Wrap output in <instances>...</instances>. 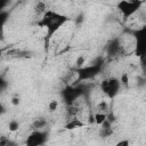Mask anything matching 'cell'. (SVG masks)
<instances>
[{
    "label": "cell",
    "instance_id": "26",
    "mask_svg": "<svg viewBox=\"0 0 146 146\" xmlns=\"http://www.w3.org/2000/svg\"><path fill=\"white\" fill-rule=\"evenodd\" d=\"M3 34H2V31H0V40H3Z\"/></svg>",
    "mask_w": 146,
    "mask_h": 146
},
{
    "label": "cell",
    "instance_id": "5",
    "mask_svg": "<svg viewBox=\"0 0 146 146\" xmlns=\"http://www.w3.org/2000/svg\"><path fill=\"white\" fill-rule=\"evenodd\" d=\"M100 88H102V90L104 91V94L107 97L114 98L119 94V91H120L121 81L119 79H116V78H110V79L104 80L100 83Z\"/></svg>",
    "mask_w": 146,
    "mask_h": 146
},
{
    "label": "cell",
    "instance_id": "2",
    "mask_svg": "<svg viewBox=\"0 0 146 146\" xmlns=\"http://www.w3.org/2000/svg\"><path fill=\"white\" fill-rule=\"evenodd\" d=\"M143 2V0H120L116 5V8L124 18H129L140 9Z\"/></svg>",
    "mask_w": 146,
    "mask_h": 146
},
{
    "label": "cell",
    "instance_id": "24",
    "mask_svg": "<svg viewBox=\"0 0 146 146\" xmlns=\"http://www.w3.org/2000/svg\"><path fill=\"white\" fill-rule=\"evenodd\" d=\"M5 112H6V107L3 106V104H1V103H0V116H1V115H3V114H5Z\"/></svg>",
    "mask_w": 146,
    "mask_h": 146
},
{
    "label": "cell",
    "instance_id": "11",
    "mask_svg": "<svg viewBox=\"0 0 146 146\" xmlns=\"http://www.w3.org/2000/svg\"><path fill=\"white\" fill-rule=\"evenodd\" d=\"M106 120V114L104 112H97L94 114V123L97 125H100Z\"/></svg>",
    "mask_w": 146,
    "mask_h": 146
},
{
    "label": "cell",
    "instance_id": "14",
    "mask_svg": "<svg viewBox=\"0 0 146 146\" xmlns=\"http://www.w3.org/2000/svg\"><path fill=\"white\" fill-rule=\"evenodd\" d=\"M8 17H9L8 11H6V10H0V31H2V27H3V25L7 23Z\"/></svg>",
    "mask_w": 146,
    "mask_h": 146
},
{
    "label": "cell",
    "instance_id": "13",
    "mask_svg": "<svg viewBox=\"0 0 146 146\" xmlns=\"http://www.w3.org/2000/svg\"><path fill=\"white\" fill-rule=\"evenodd\" d=\"M46 124H47L46 120H44L43 117H39V119H36V120L33 122L32 127H33V129H35V130H42V129L46 127Z\"/></svg>",
    "mask_w": 146,
    "mask_h": 146
},
{
    "label": "cell",
    "instance_id": "9",
    "mask_svg": "<svg viewBox=\"0 0 146 146\" xmlns=\"http://www.w3.org/2000/svg\"><path fill=\"white\" fill-rule=\"evenodd\" d=\"M100 131H99V135L102 137H110L112 133H113V128H112V123L107 120H105L100 125Z\"/></svg>",
    "mask_w": 146,
    "mask_h": 146
},
{
    "label": "cell",
    "instance_id": "8",
    "mask_svg": "<svg viewBox=\"0 0 146 146\" xmlns=\"http://www.w3.org/2000/svg\"><path fill=\"white\" fill-rule=\"evenodd\" d=\"M106 51L108 54V56L111 57H114V56H117L120 52H121V44H120V41L117 39H112L107 46H106Z\"/></svg>",
    "mask_w": 146,
    "mask_h": 146
},
{
    "label": "cell",
    "instance_id": "19",
    "mask_svg": "<svg viewBox=\"0 0 146 146\" xmlns=\"http://www.w3.org/2000/svg\"><path fill=\"white\" fill-rule=\"evenodd\" d=\"M98 110H99V112H103V111H105V110H107V104H106L105 102H103V103H100V104L98 105Z\"/></svg>",
    "mask_w": 146,
    "mask_h": 146
},
{
    "label": "cell",
    "instance_id": "20",
    "mask_svg": "<svg viewBox=\"0 0 146 146\" xmlns=\"http://www.w3.org/2000/svg\"><path fill=\"white\" fill-rule=\"evenodd\" d=\"M6 87H7V82H6L2 78H0V94H1V91H2Z\"/></svg>",
    "mask_w": 146,
    "mask_h": 146
},
{
    "label": "cell",
    "instance_id": "15",
    "mask_svg": "<svg viewBox=\"0 0 146 146\" xmlns=\"http://www.w3.org/2000/svg\"><path fill=\"white\" fill-rule=\"evenodd\" d=\"M8 129L10 132H15L19 129V122L17 120H10L8 123Z\"/></svg>",
    "mask_w": 146,
    "mask_h": 146
},
{
    "label": "cell",
    "instance_id": "3",
    "mask_svg": "<svg viewBox=\"0 0 146 146\" xmlns=\"http://www.w3.org/2000/svg\"><path fill=\"white\" fill-rule=\"evenodd\" d=\"M102 71V64L100 63H95L91 65H86L78 67L76 74H78V82L81 81H87L90 79H94L96 75H98Z\"/></svg>",
    "mask_w": 146,
    "mask_h": 146
},
{
    "label": "cell",
    "instance_id": "12",
    "mask_svg": "<svg viewBox=\"0 0 146 146\" xmlns=\"http://www.w3.org/2000/svg\"><path fill=\"white\" fill-rule=\"evenodd\" d=\"M47 10V6L43 1H38L34 6V11L38 14V15H43Z\"/></svg>",
    "mask_w": 146,
    "mask_h": 146
},
{
    "label": "cell",
    "instance_id": "22",
    "mask_svg": "<svg viewBox=\"0 0 146 146\" xmlns=\"http://www.w3.org/2000/svg\"><path fill=\"white\" fill-rule=\"evenodd\" d=\"M116 145H117V146H128V145H129V140H127V139H125V140L117 141V143H116Z\"/></svg>",
    "mask_w": 146,
    "mask_h": 146
},
{
    "label": "cell",
    "instance_id": "1",
    "mask_svg": "<svg viewBox=\"0 0 146 146\" xmlns=\"http://www.w3.org/2000/svg\"><path fill=\"white\" fill-rule=\"evenodd\" d=\"M67 21H68V17L60 13H57L54 10H46V13L41 15V18L38 24L41 27L46 29V35H47V39L49 40Z\"/></svg>",
    "mask_w": 146,
    "mask_h": 146
},
{
    "label": "cell",
    "instance_id": "16",
    "mask_svg": "<svg viewBox=\"0 0 146 146\" xmlns=\"http://www.w3.org/2000/svg\"><path fill=\"white\" fill-rule=\"evenodd\" d=\"M58 105H59L58 100H56V99H52V100H50V102H49V104H48V111H49L50 113L55 112V111L58 108Z\"/></svg>",
    "mask_w": 146,
    "mask_h": 146
},
{
    "label": "cell",
    "instance_id": "6",
    "mask_svg": "<svg viewBox=\"0 0 146 146\" xmlns=\"http://www.w3.org/2000/svg\"><path fill=\"white\" fill-rule=\"evenodd\" d=\"M47 132H44L43 130H33L26 139V145L29 146H41L47 141Z\"/></svg>",
    "mask_w": 146,
    "mask_h": 146
},
{
    "label": "cell",
    "instance_id": "21",
    "mask_svg": "<svg viewBox=\"0 0 146 146\" xmlns=\"http://www.w3.org/2000/svg\"><path fill=\"white\" fill-rule=\"evenodd\" d=\"M10 102H11V104H13L14 106H17V105H19V103H21V100H19V97H13Z\"/></svg>",
    "mask_w": 146,
    "mask_h": 146
},
{
    "label": "cell",
    "instance_id": "10",
    "mask_svg": "<svg viewBox=\"0 0 146 146\" xmlns=\"http://www.w3.org/2000/svg\"><path fill=\"white\" fill-rule=\"evenodd\" d=\"M84 125H86L84 122H82L81 120L74 117V119H72L70 122L66 123L65 129H67V130H72V129H76V128H82V127H84Z\"/></svg>",
    "mask_w": 146,
    "mask_h": 146
},
{
    "label": "cell",
    "instance_id": "18",
    "mask_svg": "<svg viewBox=\"0 0 146 146\" xmlns=\"http://www.w3.org/2000/svg\"><path fill=\"white\" fill-rule=\"evenodd\" d=\"M11 141L7 138V137H1L0 138V146H7V145H10Z\"/></svg>",
    "mask_w": 146,
    "mask_h": 146
},
{
    "label": "cell",
    "instance_id": "25",
    "mask_svg": "<svg viewBox=\"0 0 146 146\" xmlns=\"http://www.w3.org/2000/svg\"><path fill=\"white\" fill-rule=\"evenodd\" d=\"M120 81H122L124 84H127V82H128V76H127V74H124V75L122 76V80H120Z\"/></svg>",
    "mask_w": 146,
    "mask_h": 146
},
{
    "label": "cell",
    "instance_id": "23",
    "mask_svg": "<svg viewBox=\"0 0 146 146\" xmlns=\"http://www.w3.org/2000/svg\"><path fill=\"white\" fill-rule=\"evenodd\" d=\"M83 63H84V58L81 56V57H79V59H78V62H76V65H78V67H81L82 65H83Z\"/></svg>",
    "mask_w": 146,
    "mask_h": 146
},
{
    "label": "cell",
    "instance_id": "4",
    "mask_svg": "<svg viewBox=\"0 0 146 146\" xmlns=\"http://www.w3.org/2000/svg\"><path fill=\"white\" fill-rule=\"evenodd\" d=\"M84 94V89L80 86H67L62 91V98L64 99V103L68 106H72L73 103L80 98Z\"/></svg>",
    "mask_w": 146,
    "mask_h": 146
},
{
    "label": "cell",
    "instance_id": "27",
    "mask_svg": "<svg viewBox=\"0 0 146 146\" xmlns=\"http://www.w3.org/2000/svg\"><path fill=\"white\" fill-rule=\"evenodd\" d=\"M1 56H2V50L0 49V59H1Z\"/></svg>",
    "mask_w": 146,
    "mask_h": 146
},
{
    "label": "cell",
    "instance_id": "17",
    "mask_svg": "<svg viewBox=\"0 0 146 146\" xmlns=\"http://www.w3.org/2000/svg\"><path fill=\"white\" fill-rule=\"evenodd\" d=\"M10 3V0H0V10H5Z\"/></svg>",
    "mask_w": 146,
    "mask_h": 146
},
{
    "label": "cell",
    "instance_id": "7",
    "mask_svg": "<svg viewBox=\"0 0 146 146\" xmlns=\"http://www.w3.org/2000/svg\"><path fill=\"white\" fill-rule=\"evenodd\" d=\"M145 32H146L145 27H141V29L133 32V35H135V39H136L135 54L138 57H143V55L145 52Z\"/></svg>",
    "mask_w": 146,
    "mask_h": 146
}]
</instances>
